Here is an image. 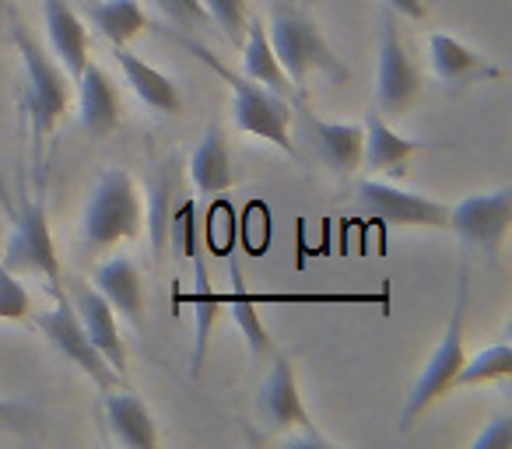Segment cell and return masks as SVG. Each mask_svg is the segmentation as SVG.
<instances>
[{"instance_id":"f546056e","label":"cell","mask_w":512,"mask_h":449,"mask_svg":"<svg viewBox=\"0 0 512 449\" xmlns=\"http://www.w3.org/2000/svg\"><path fill=\"white\" fill-rule=\"evenodd\" d=\"M285 446H288V449H302V446L334 449V439H327V435L316 432V425H309V428H292V432L285 435Z\"/></svg>"},{"instance_id":"4fadbf2b","label":"cell","mask_w":512,"mask_h":449,"mask_svg":"<svg viewBox=\"0 0 512 449\" xmlns=\"http://www.w3.org/2000/svg\"><path fill=\"white\" fill-rule=\"evenodd\" d=\"M74 85H78V116H81L85 134H92V137L116 134L123 106H120V92H116L113 78H109L99 64L88 60L78 78H74Z\"/></svg>"},{"instance_id":"6da1fadb","label":"cell","mask_w":512,"mask_h":449,"mask_svg":"<svg viewBox=\"0 0 512 449\" xmlns=\"http://www.w3.org/2000/svg\"><path fill=\"white\" fill-rule=\"evenodd\" d=\"M144 204L137 183L127 169L113 165L95 179L88 193L85 214H81V243L92 253H106L113 246L127 243L141 232Z\"/></svg>"},{"instance_id":"5bb4252c","label":"cell","mask_w":512,"mask_h":449,"mask_svg":"<svg viewBox=\"0 0 512 449\" xmlns=\"http://www.w3.org/2000/svg\"><path fill=\"white\" fill-rule=\"evenodd\" d=\"M95 292L130 323V327H144V281L137 264L127 253H116V257L102 260L99 271H95Z\"/></svg>"},{"instance_id":"cb8c5ba5","label":"cell","mask_w":512,"mask_h":449,"mask_svg":"<svg viewBox=\"0 0 512 449\" xmlns=\"http://www.w3.org/2000/svg\"><path fill=\"white\" fill-rule=\"evenodd\" d=\"M88 18L113 46H127L148 29L141 0H88Z\"/></svg>"},{"instance_id":"e0dca14e","label":"cell","mask_w":512,"mask_h":449,"mask_svg":"<svg viewBox=\"0 0 512 449\" xmlns=\"http://www.w3.org/2000/svg\"><path fill=\"white\" fill-rule=\"evenodd\" d=\"M365 144H362V165H369L372 172H386V176H404L407 158L414 151H421L425 144L414 141V137H404L400 130H393L390 123L383 120L379 109H369L365 113Z\"/></svg>"},{"instance_id":"7a4b0ae2","label":"cell","mask_w":512,"mask_h":449,"mask_svg":"<svg viewBox=\"0 0 512 449\" xmlns=\"http://www.w3.org/2000/svg\"><path fill=\"white\" fill-rule=\"evenodd\" d=\"M463 327H467V267H460V278H456V302H453V313H449V327L442 330L432 358L421 369L414 390L407 393V404L400 411V432H407L435 400H442L449 390H456V376H460L463 362H467Z\"/></svg>"},{"instance_id":"4dcf8cb0","label":"cell","mask_w":512,"mask_h":449,"mask_svg":"<svg viewBox=\"0 0 512 449\" xmlns=\"http://www.w3.org/2000/svg\"><path fill=\"white\" fill-rule=\"evenodd\" d=\"M386 8L393 11V15H404V18H414V22H421V18L428 15L425 0H386Z\"/></svg>"},{"instance_id":"ffe728a7","label":"cell","mask_w":512,"mask_h":449,"mask_svg":"<svg viewBox=\"0 0 512 449\" xmlns=\"http://www.w3.org/2000/svg\"><path fill=\"white\" fill-rule=\"evenodd\" d=\"M113 57H116V64H120L127 85L137 92V99L148 102L155 113H179V109H183V95H179V88L172 85L162 71H155L148 60H141L137 53H130L127 46H113Z\"/></svg>"},{"instance_id":"3957f363","label":"cell","mask_w":512,"mask_h":449,"mask_svg":"<svg viewBox=\"0 0 512 449\" xmlns=\"http://www.w3.org/2000/svg\"><path fill=\"white\" fill-rule=\"evenodd\" d=\"M186 46H190V50L197 53L204 64H211L214 71L228 81V88H232L235 127H239L242 134L260 137V141H267V144H274V148L295 155V144H292V137H288V127H292V102H288L285 95L271 92V88L242 78V74L225 71V67H221L218 60L204 50V46H197V43H186Z\"/></svg>"},{"instance_id":"44dd1931","label":"cell","mask_w":512,"mask_h":449,"mask_svg":"<svg viewBox=\"0 0 512 449\" xmlns=\"http://www.w3.org/2000/svg\"><path fill=\"white\" fill-rule=\"evenodd\" d=\"M306 127L316 137V148H320L323 162L330 169L341 172V176H351L355 169H362L365 134L358 123H327V120H316V116H306Z\"/></svg>"},{"instance_id":"8992f818","label":"cell","mask_w":512,"mask_h":449,"mask_svg":"<svg viewBox=\"0 0 512 449\" xmlns=\"http://www.w3.org/2000/svg\"><path fill=\"white\" fill-rule=\"evenodd\" d=\"M267 39H271V50H274V57H278L281 71L292 81V88L306 85L313 71L344 74L341 67H337L330 46L323 43L320 29H316L306 15H299V11H278L271 29H267Z\"/></svg>"},{"instance_id":"5b68a950","label":"cell","mask_w":512,"mask_h":449,"mask_svg":"<svg viewBox=\"0 0 512 449\" xmlns=\"http://www.w3.org/2000/svg\"><path fill=\"white\" fill-rule=\"evenodd\" d=\"M0 264L11 274H36L53 292H60V257L50 236V221H46L43 193L25 197L18 211L11 207V236Z\"/></svg>"},{"instance_id":"30bf717a","label":"cell","mask_w":512,"mask_h":449,"mask_svg":"<svg viewBox=\"0 0 512 449\" xmlns=\"http://www.w3.org/2000/svg\"><path fill=\"white\" fill-rule=\"evenodd\" d=\"M512 225V190L498 186L488 193H470L460 204L449 207V229L463 239V243L477 246L484 253H498L509 236Z\"/></svg>"},{"instance_id":"9a60e30c","label":"cell","mask_w":512,"mask_h":449,"mask_svg":"<svg viewBox=\"0 0 512 449\" xmlns=\"http://www.w3.org/2000/svg\"><path fill=\"white\" fill-rule=\"evenodd\" d=\"M71 306H74V313H78L81 327H85L88 341L99 348V355L106 358L120 376H127V348H123L116 309L109 306L95 288H81V292L71 299Z\"/></svg>"},{"instance_id":"8fae6325","label":"cell","mask_w":512,"mask_h":449,"mask_svg":"<svg viewBox=\"0 0 512 449\" xmlns=\"http://www.w3.org/2000/svg\"><path fill=\"white\" fill-rule=\"evenodd\" d=\"M256 418L264 421L271 432H292V428L313 425L306 404H302L295 365L288 362L285 355H274L271 372H267V379L260 383V393H256Z\"/></svg>"},{"instance_id":"603a6c76","label":"cell","mask_w":512,"mask_h":449,"mask_svg":"<svg viewBox=\"0 0 512 449\" xmlns=\"http://www.w3.org/2000/svg\"><path fill=\"white\" fill-rule=\"evenodd\" d=\"M228 267H232V295H221V306L232 309V320H235V327H239V334L246 337L249 355L267 358L274 351V341H271V334H267L264 320H260V309H256V306H260V299H256V295L246 288L235 257H232V264H228Z\"/></svg>"},{"instance_id":"1f68e13d","label":"cell","mask_w":512,"mask_h":449,"mask_svg":"<svg viewBox=\"0 0 512 449\" xmlns=\"http://www.w3.org/2000/svg\"><path fill=\"white\" fill-rule=\"evenodd\" d=\"M25 418H29V414H25V407L8 404V400H0V425H22Z\"/></svg>"},{"instance_id":"ac0fdd59","label":"cell","mask_w":512,"mask_h":449,"mask_svg":"<svg viewBox=\"0 0 512 449\" xmlns=\"http://www.w3.org/2000/svg\"><path fill=\"white\" fill-rule=\"evenodd\" d=\"M43 15H46V36L57 53L60 67L67 71V78H78L81 67L88 64V29L78 18V11L67 4V0H43Z\"/></svg>"},{"instance_id":"ba28073f","label":"cell","mask_w":512,"mask_h":449,"mask_svg":"<svg viewBox=\"0 0 512 449\" xmlns=\"http://www.w3.org/2000/svg\"><path fill=\"white\" fill-rule=\"evenodd\" d=\"M421 88V71L414 67L404 39L397 29V15L386 8L383 36H379V67H376V109L400 116L414 102Z\"/></svg>"},{"instance_id":"7402d4cb","label":"cell","mask_w":512,"mask_h":449,"mask_svg":"<svg viewBox=\"0 0 512 449\" xmlns=\"http://www.w3.org/2000/svg\"><path fill=\"white\" fill-rule=\"evenodd\" d=\"M242 78L256 81V85L271 88V92L285 95L292 92V81L281 71L278 57L271 50V39H267V25L264 22H246V36H242Z\"/></svg>"},{"instance_id":"d6986e66","label":"cell","mask_w":512,"mask_h":449,"mask_svg":"<svg viewBox=\"0 0 512 449\" xmlns=\"http://www.w3.org/2000/svg\"><path fill=\"white\" fill-rule=\"evenodd\" d=\"M190 179L197 193L204 197H218V193L232 190L235 172H232V151H228V137L221 127H207L200 144L190 155Z\"/></svg>"},{"instance_id":"f1b7e54d","label":"cell","mask_w":512,"mask_h":449,"mask_svg":"<svg viewBox=\"0 0 512 449\" xmlns=\"http://www.w3.org/2000/svg\"><path fill=\"white\" fill-rule=\"evenodd\" d=\"M512 446V418L509 414H495L481 432L474 435L470 449H509Z\"/></svg>"},{"instance_id":"7c38bea8","label":"cell","mask_w":512,"mask_h":449,"mask_svg":"<svg viewBox=\"0 0 512 449\" xmlns=\"http://www.w3.org/2000/svg\"><path fill=\"white\" fill-rule=\"evenodd\" d=\"M428 57H432L435 78L446 88H467V85H474V81L505 78L502 67L491 64L481 53H474L470 46H463L456 36H446V32H432V36H428Z\"/></svg>"},{"instance_id":"9c48e42d","label":"cell","mask_w":512,"mask_h":449,"mask_svg":"<svg viewBox=\"0 0 512 449\" xmlns=\"http://www.w3.org/2000/svg\"><path fill=\"white\" fill-rule=\"evenodd\" d=\"M358 200L372 218L386 221V225H411V229H449V204L432 200L425 193L400 190L397 183H383V179H365L358 186Z\"/></svg>"},{"instance_id":"4316f807","label":"cell","mask_w":512,"mask_h":449,"mask_svg":"<svg viewBox=\"0 0 512 449\" xmlns=\"http://www.w3.org/2000/svg\"><path fill=\"white\" fill-rule=\"evenodd\" d=\"M29 309L32 299L22 288V281L0 264V320H22V316H29Z\"/></svg>"},{"instance_id":"52a82bcc","label":"cell","mask_w":512,"mask_h":449,"mask_svg":"<svg viewBox=\"0 0 512 449\" xmlns=\"http://www.w3.org/2000/svg\"><path fill=\"white\" fill-rule=\"evenodd\" d=\"M36 327L43 330L46 341H50L67 362L78 365L99 390H109V386H116L123 379L120 372L99 355V348L88 341V334H85V327H81L78 313H74L71 299H64L60 292H57V306L36 316Z\"/></svg>"},{"instance_id":"d6a6232c","label":"cell","mask_w":512,"mask_h":449,"mask_svg":"<svg viewBox=\"0 0 512 449\" xmlns=\"http://www.w3.org/2000/svg\"><path fill=\"white\" fill-rule=\"evenodd\" d=\"M0 18H4V0H0Z\"/></svg>"},{"instance_id":"d4e9b609","label":"cell","mask_w":512,"mask_h":449,"mask_svg":"<svg viewBox=\"0 0 512 449\" xmlns=\"http://www.w3.org/2000/svg\"><path fill=\"white\" fill-rule=\"evenodd\" d=\"M509 376H512V348H509V341H498L463 362L460 376H456V386H481V383H495V379H509Z\"/></svg>"},{"instance_id":"277c9868","label":"cell","mask_w":512,"mask_h":449,"mask_svg":"<svg viewBox=\"0 0 512 449\" xmlns=\"http://www.w3.org/2000/svg\"><path fill=\"white\" fill-rule=\"evenodd\" d=\"M15 46L25 64V81H29L25 109H29L32 141L43 144L46 137L57 130V123L64 120L67 106H71V78H67V71L57 60L46 57V50L22 29V25H15Z\"/></svg>"},{"instance_id":"2e32d148","label":"cell","mask_w":512,"mask_h":449,"mask_svg":"<svg viewBox=\"0 0 512 449\" xmlns=\"http://www.w3.org/2000/svg\"><path fill=\"white\" fill-rule=\"evenodd\" d=\"M102 411H106V425L113 432V439L127 449H155L158 446V428H155V418L151 411L144 407L141 397L127 390H102Z\"/></svg>"},{"instance_id":"484cf974","label":"cell","mask_w":512,"mask_h":449,"mask_svg":"<svg viewBox=\"0 0 512 449\" xmlns=\"http://www.w3.org/2000/svg\"><path fill=\"white\" fill-rule=\"evenodd\" d=\"M214 25L225 32L232 43H242L246 36V22H249V11H246V0H200Z\"/></svg>"},{"instance_id":"83f0119b","label":"cell","mask_w":512,"mask_h":449,"mask_svg":"<svg viewBox=\"0 0 512 449\" xmlns=\"http://www.w3.org/2000/svg\"><path fill=\"white\" fill-rule=\"evenodd\" d=\"M158 8L179 25V29H200L207 22V11L200 0H155Z\"/></svg>"}]
</instances>
